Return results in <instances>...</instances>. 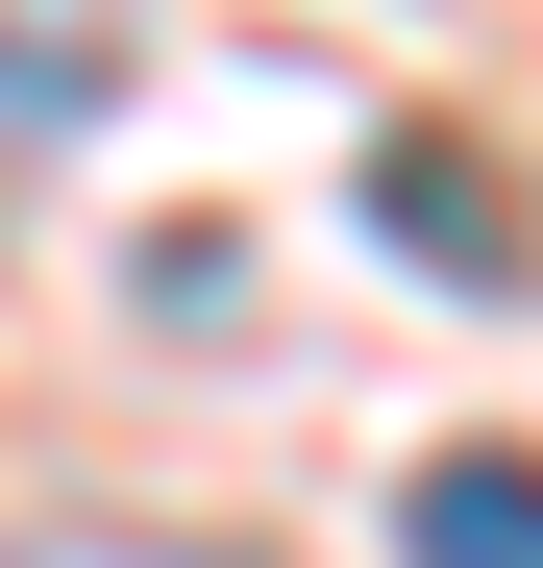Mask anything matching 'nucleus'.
I'll use <instances>...</instances> for the list:
<instances>
[{
	"instance_id": "nucleus-3",
	"label": "nucleus",
	"mask_w": 543,
	"mask_h": 568,
	"mask_svg": "<svg viewBox=\"0 0 543 568\" xmlns=\"http://www.w3.org/2000/svg\"><path fill=\"white\" fill-rule=\"evenodd\" d=\"M371 223H396L420 272H470V297H494V272H519V223L470 199V149H396V173H371Z\"/></svg>"
},
{
	"instance_id": "nucleus-1",
	"label": "nucleus",
	"mask_w": 543,
	"mask_h": 568,
	"mask_svg": "<svg viewBox=\"0 0 543 568\" xmlns=\"http://www.w3.org/2000/svg\"><path fill=\"white\" fill-rule=\"evenodd\" d=\"M396 544H420V568H543V469H519V445H444L420 495H396Z\"/></svg>"
},
{
	"instance_id": "nucleus-2",
	"label": "nucleus",
	"mask_w": 543,
	"mask_h": 568,
	"mask_svg": "<svg viewBox=\"0 0 543 568\" xmlns=\"http://www.w3.org/2000/svg\"><path fill=\"white\" fill-rule=\"evenodd\" d=\"M100 74H124V26H100V0H50V26L0 0V149H25V124H100Z\"/></svg>"
},
{
	"instance_id": "nucleus-4",
	"label": "nucleus",
	"mask_w": 543,
	"mask_h": 568,
	"mask_svg": "<svg viewBox=\"0 0 543 568\" xmlns=\"http://www.w3.org/2000/svg\"><path fill=\"white\" fill-rule=\"evenodd\" d=\"M25 568H223V544H25Z\"/></svg>"
}]
</instances>
